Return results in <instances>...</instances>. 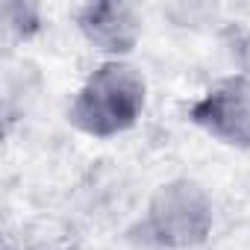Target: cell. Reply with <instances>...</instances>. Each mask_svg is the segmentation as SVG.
I'll return each instance as SVG.
<instances>
[{
  "label": "cell",
  "mask_w": 250,
  "mask_h": 250,
  "mask_svg": "<svg viewBox=\"0 0 250 250\" xmlns=\"http://www.w3.org/2000/svg\"><path fill=\"white\" fill-rule=\"evenodd\" d=\"M147 109V77L133 59H100L68 103V124L85 139L109 142L139 127Z\"/></svg>",
  "instance_id": "6da1fadb"
},
{
  "label": "cell",
  "mask_w": 250,
  "mask_h": 250,
  "mask_svg": "<svg viewBox=\"0 0 250 250\" xmlns=\"http://www.w3.org/2000/svg\"><path fill=\"white\" fill-rule=\"evenodd\" d=\"M136 229L153 250H197L215 232L212 191L186 174L162 180L147 194Z\"/></svg>",
  "instance_id": "7a4b0ae2"
},
{
  "label": "cell",
  "mask_w": 250,
  "mask_h": 250,
  "mask_svg": "<svg viewBox=\"0 0 250 250\" xmlns=\"http://www.w3.org/2000/svg\"><path fill=\"white\" fill-rule=\"evenodd\" d=\"M188 124L229 150H250V80L224 74L212 80L186 109Z\"/></svg>",
  "instance_id": "3957f363"
},
{
  "label": "cell",
  "mask_w": 250,
  "mask_h": 250,
  "mask_svg": "<svg viewBox=\"0 0 250 250\" xmlns=\"http://www.w3.org/2000/svg\"><path fill=\"white\" fill-rule=\"evenodd\" d=\"M80 39L100 59H130L145 36V15L127 0H91L71 9Z\"/></svg>",
  "instance_id": "277c9868"
},
{
  "label": "cell",
  "mask_w": 250,
  "mask_h": 250,
  "mask_svg": "<svg viewBox=\"0 0 250 250\" xmlns=\"http://www.w3.org/2000/svg\"><path fill=\"white\" fill-rule=\"evenodd\" d=\"M0 15H3L6 56L15 44H27L44 30V9L39 3H30V0H6Z\"/></svg>",
  "instance_id": "5b68a950"
},
{
  "label": "cell",
  "mask_w": 250,
  "mask_h": 250,
  "mask_svg": "<svg viewBox=\"0 0 250 250\" xmlns=\"http://www.w3.org/2000/svg\"><path fill=\"white\" fill-rule=\"evenodd\" d=\"M221 36L232 62V74H241L244 80H250V30L244 24H227Z\"/></svg>",
  "instance_id": "8992f818"
},
{
  "label": "cell",
  "mask_w": 250,
  "mask_h": 250,
  "mask_svg": "<svg viewBox=\"0 0 250 250\" xmlns=\"http://www.w3.org/2000/svg\"><path fill=\"white\" fill-rule=\"evenodd\" d=\"M6 250H24V247H6Z\"/></svg>",
  "instance_id": "52a82bcc"
}]
</instances>
